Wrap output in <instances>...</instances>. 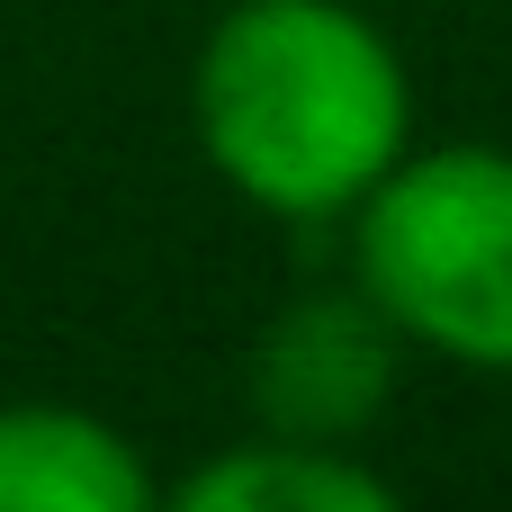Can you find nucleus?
<instances>
[{"mask_svg":"<svg viewBox=\"0 0 512 512\" xmlns=\"http://www.w3.org/2000/svg\"><path fill=\"white\" fill-rule=\"evenodd\" d=\"M189 117L270 216H342L414 153L405 54L351 0H234L198 45Z\"/></svg>","mask_w":512,"mask_h":512,"instance_id":"1","label":"nucleus"},{"mask_svg":"<svg viewBox=\"0 0 512 512\" xmlns=\"http://www.w3.org/2000/svg\"><path fill=\"white\" fill-rule=\"evenodd\" d=\"M351 261L360 288L396 315L405 342L512 378V153L432 144L405 153L360 207Z\"/></svg>","mask_w":512,"mask_h":512,"instance_id":"2","label":"nucleus"},{"mask_svg":"<svg viewBox=\"0 0 512 512\" xmlns=\"http://www.w3.org/2000/svg\"><path fill=\"white\" fill-rule=\"evenodd\" d=\"M396 315L360 288V297H297L270 315L261 351H252V405L270 432L297 441H351L387 414L396 396Z\"/></svg>","mask_w":512,"mask_h":512,"instance_id":"3","label":"nucleus"},{"mask_svg":"<svg viewBox=\"0 0 512 512\" xmlns=\"http://www.w3.org/2000/svg\"><path fill=\"white\" fill-rule=\"evenodd\" d=\"M135 441L81 405H0V512H153Z\"/></svg>","mask_w":512,"mask_h":512,"instance_id":"4","label":"nucleus"},{"mask_svg":"<svg viewBox=\"0 0 512 512\" xmlns=\"http://www.w3.org/2000/svg\"><path fill=\"white\" fill-rule=\"evenodd\" d=\"M180 504L189 512H387L396 486L351 459L342 441H297V432H270V441H243L207 468L180 477Z\"/></svg>","mask_w":512,"mask_h":512,"instance_id":"5","label":"nucleus"}]
</instances>
